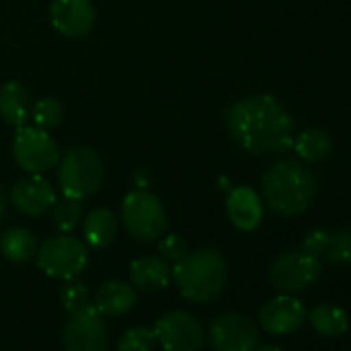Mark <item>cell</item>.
I'll list each match as a JSON object with an SVG mask.
<instances>
[{"instance_id":"cell-1","label":"cell","mask_w":351,"mask_h":351,"mask_svg":"<svg viewBox=\"0 0 351 351\" xmlns=\"http://www.w3.org/2000/svg\"><path fill=\"white\" fill-rule=\"evenodd\" d=\"M226 128L232 141L254 155H277L293 143L291 114L267 93L248 95L226 112Z\"/></svg>"},{"instance_id":"cell-2","label":"cell","mask_w":351,"mask_h":351,"mask_svg":"<svg viewBox=\"0 0 351 351\" xmlns=\"http://www.w3.org/2000/svg\"><path fill=\"white\" fill-rule=\"evenodd\" d=\"M314 197H316L314 176L304 163L295 159L277 161L263 176L261 199L277 215L298 217L312 205Z\"/></svg>"},{"instance_id":"cell-3","label":"cell","mask_w":351,"mask_h":351,"mask_svg":"<svg viewBox=\"0 0 351 351\" xmlns=\"http://www.w3.org/2000/svg\"><path fill=\"white\" fill-rule=\"evenodd\" d=\"M171 277L182 298L207 304L223 291L228 281V263L217 250L199 248L195 252H186L184 258L176 263Z\"/></svg>"},{"instance_id":"cell-4","label":"cell","mask_w":351,"mask_h":351,"mask_svg":"<svg viewBox=\"0 0 351 351\" xmlns=\"http://www.w3.org/2000/svg\"><path fill=\"white\" fill-rule=\"evenodd\" d=\"M106 169L101 157L89 147H75L58 161V189L62 197L83 201L99 193Z\"/></svg>"},{"instance_id":"cell-5","label":"cell","mask_w":351,"mask_h":351,"mask_svg":"<svg viewBox=\"0 0 351 351\" xmlns=\"http://www.w3.org/2000/svg\"><path fill=\"white\" fill-rule=\"evenodd\" d=\"M124 230L141 242L159 240L167 230V213L157 195L149 191H132L120 207Z\"/></svg>"},{"instance_id":"cell-6","label":"cell","mask_w":351,"mask_h":351,"mask_svg":"<svg viewBox=\"0 0 351 351\" xmlns=\"http://www.w3.org/2000/svg\"><path fill=\"white\" fill-rule=\"evenodd\" d=\"M89 263V250L85 242L75 236L60 234L48 238L38 248V267L48 277L75 279Z\"/></svg>"},{"instance_id":"cell-7","label":"cell","mask_w":351,"mask_h":351,"mask_svg":"<svg viewBox=\"0 0 351 351\" xmlns=\"http://www.w3.org/2000/svg\"><path fill=\"white\" fill-rule=\"evenodd\" d=\"M13 157L27 173H46L58 165L60 153L52 134L38 126H19L13 141Z\"/></svg>"},{"instance_id":"cell-8","label":"cell","mask_w":351,"mask_h":351,"mask_svg":"<svg viewBox=\"0 0 351 351\" xmlns=\"http://www.w3.org/2000/svg\"><path fill=\"white\" fill-rule=\"evenodd\" d=\"M108 341L110 335L104 314L93 304L69 312L62 328V343L66 351H106Z\"/></svg>"},{"instance_id":"cell-9","label":"cell","mask_w":351,"mask_h":351,"mask_svg":"<svg viewBox=\"0 0 351 351\" xmlns=\"http://www.w3.org/2000/svg\"><path fill=\"white\" fill-rule=\"evenodd\" d=\"M320 271H322L320 256L300 248L277 256L271 265L269 279L275 289L291 293L310 287L320 277Z\"/></svg>"},{"instance_id":"cell-10","label":"cell","mask_w":351,"mask_h":351,"mask_svg":"<svg viewBox=\"0 0 351 351\" xmlns=\"http://www.w3.org/2000/svg\"><path fill=\"white\" fill-rule=\"evenodd\" d=\"M153 335L163 351H201L205 345V330L201 322L182 310L163 314L155 322Z\"/></svg>"},{"instance_id":"cell-11","label":"cell","mask_w":351,"mask_h":351,"mask_svg":"<svg viewBox=\"0 0 351 351\" xmlns=\"http://www.w3.org/2000/svg\"><path fill=\"white\" fill-rule=\"evenodd\" d=\"M209 343L215 351H254L258 345V328L248 316L230 312L211 322Z\"/></svg>"},{"instance_id":"cell-12","label":"cell","mask_w":351,"mask_h":351,"mask_svg":"<svg viewBox=\"0 0 351 351\" xmlns=\"http://www.w3.org/2000/svg\"><path fill=\"white\" fill-rule=\"evenodd\" d=\"M50 21L64 38H85L95 23V7L91 0H54Z\"/></svg>"},{"instance_id":"cell-13","label":"cell","mask_w":351,"mask_h":351,"mask_svg":"<svg viewBox=\"0 0 351 351\" xmlns=\"http://www.w3.org/2000/svg\"><path fill=\"white\" fill-rule=\"evenodd\" d=\"M13 207L29 217H40L52 209L56 203V193L50 180L44 178V173H29L27 178H21L11 191Z\"/></svg>"},{"instance_id":"cell-14","label":"cell","mask_w":351,"mask_h":351,"mask_svg":"<svg viewBox=\"0 0 351 351\" xmlns=\"http://www.w3.org/2000/svg\"><path fill=\"white\" fill-rule=\"evenodd\" d=\"M304 320H306L304 304L289 293H281V295L269 300L261 308V314H258L261 326L271 335L295 332L304 324Z\"/></svg>"},{"instance_id":"cell-15","label":"cell","mask_w":351,"mask_h":351,"mask_svg":"<svg viewBox=\"0 0 351 351\" xmlns=\"http://www.w3.org/2000/svg\"><path fill=\"white\" fill-rule=\"evenodd\" d=\"M228 217L234 223V228L242 232H254L265 215L263 209V199L258 197L256 191L250 186H236L230 191L228 201H226Z\"/></svg>"},{"instance_id":"cell-16","label":"cell","mask_w":351,"mask_h":351,"mask_svg":"<svg viewBox=\"0 0 351 351\" xmlns=\"http://www.w3.org/2000/svg\"><path fill=\"white\" fill-rule=\"evenodd\" d=\"M34 99L25 85L19 81H7L0 85V118L11 126H25L32 118Z\"/></svg>"},{"instance_id":"cell-17","label":"cell","mask_w":351,"mask_h":351,"mask_svg":"<svg viewBox=\"0 0 351 351\" xmlns=\"http://www.w3.org/2000/svg\"><path fill=\"white\" fill-rule=\"evenodd\" d=\"M171 269L161 256H141L130 265L132 287L141 291H159L169 285Z\"/></svg>"},{"instance_id":"cell-18","label":"cell","mask_w":351,"mask_h":351,"mask_svg":"<svg viewBox=\"0 0 351 351\" xmlns=\"http://www.w3.org/2000/svg\"><path fill=\"white\" fill-rule=\"evenodd\" d=\"M134 287L126 281H106L95 289L93 306L104 316H122L134 306Z\"/></svg>"},{"instance_id":"cell-19","label":"cell","mask_w":351,"mask_h":351,"mask_svg":"<svg viewBox=\"0 0 351 351\" xmlns=\"http://www.w3.org/2000/svg\"><path fill=\"white\" fill-rule=\"evenodd\" d=\"M116 232H118V219L106 207H97V209L89 211L83 221L85 242H87V246L97 248V250L110 246L116 238Z\"/></svg>"},{"instance_id":"cell-20","label":"cell","mask_w":351,"mask_h":351,"mask_svg":"<svg viewBox=\"0 0 351 351\" xmlns=\"http://www.w3.org/2000/svg\"><path fill=\"white\" fill-rule=\"evenodd\" d=\"M295 155L306 161V163H318L324 157L330 155L332 151V141L328 136V132H324L322 128H308L304 132H300L298 136H293L291 143Z\"/></svg>"},{"instance_id":"cell-21","label":"cell","mask_w":351,"mask_h":351,"mask_svg":"<svg viewBox=\"0 0 351 351\" xmlns=\"http://www.w3.org/2000/svg\"><path fill=\"white\" fill-rule=\"evenodd\" d=\"M310 324L322 337H339L349 328V316L339 306L320 304L310 312Z\"/></svg>"},{"instance_id":"cell-22","label":"cell","mask_w":351,"mask_h":351,"mask_svg":"<svg viewBox=\"0 0 351 351\" xmlns=\"http://www.w3.org/2000/svg\"><path fill=\"white\" fill-rule=\"evenodd\" d=\"M0 250L13 263H25L38 252V240L34 232L25 228H13L5 232L3 240H0Z\"/></svg>"},{"instance_id":"cell-23","label":"cell","mask_w":351,"mask_h":351,"mask_svg":"<svg viewBox=\"0 0 351 351\" xmlns=\"http://www.w3.org/2000/svg\"><path fill=\"white\" fill-rule=\"evenodd\" d=\"M62 116H64V108L56 97H42V99L34 101L32 118L38 128L50 130L60 124Z\"/></svg>"},{"instance_id":"cell-24","label":"cell","mask_w":351,"mask_h":351,"mask_svg":"<svg viewBox=\"0 0 351 351\" xmlns=\"http://www.w3.org/2000/svg\"><path fill=\"white\" fill-rule=\"evenodd\" d=\"M81 221V205L75 199H62L52 205V223L62 234H71Z\"/></svg>"},{"instance_id":"cell-25","label":"cell","mask_w":351,"mask_h":351,"mask_svg":"<svg viewBox=\"0 0 351 351\" xmlns=\"http://www.w3.org/2000/svg\"><path fill=\"white\" fill-rule=\"evenodd\" d=\"M155 343V335L147 326H132L128 328L120 341H118V351H151Z\"/></svg>"},{"instance_id":"cell-26","label":"cell","mask_w":351,"mask_h":351,"mask_svg":"<svg viewBox=\"0 0 351 351\" xmlns=\"http://www.w3.org/2000/svg\"><path fill=\"white\" fill-rule=\"evenodd\" d=\"M324 254L330 263H351V228L330 232Z\"/></svg>"},{"instance_id":"cell-27","label":"cell","mask_w":351,"mask_h":351,"mask_svg":"<svg viewBox=\"0 0 351 351\" xmlns=\"http://www.w3.org/2000/svg\"><path fill=\"white\" fill-rule=\"evenodd\" d=\"M60 302L66 308V312H73V310L87 306L89 304L87 285L81 281H75V279H66V283L60 287Z\"/></svg>"},{"instance_id":"cell-28","label":"cell","mask_w":351,"mask_h":351,"mask_svg":"<svg viewBox=\"0 0 351 351\" xmlns=\"http://www.w3.org/2000/svg\"><path fill=\"white\" fill-rule=\"evenodd\" d=\"M159 254H161V258L163 261H167V263H178L180 258H184V254L189 252L186 250V244H184V240L180 238V236H173V234H169V236H161V240H159Z\"/></svg>"},{"instance_id":"cell-29","label":"cell","mask_w":351,"mask_h":351,"mask_svg":"<svg viewBox=\"0 0 351 351\" xmlns=\"http://www.w3.org/2000/svg\"><path fill=\"white\" fill-rule=\"evenodd\" d=\"M328 238H330V232H326V230H312V232L306 234V238L302 242V250L320 256V254H324V250L328 246Z\"/></svg>"},{"instance_id":"cell-30","label":"cell","mask_w":351,"mask_h":351,"mask_svg":"<svg viewBox=\"0 0 351 351\" xmlns=\"http://www.w3.org/2000/svg\"><path fill=\"white\" fill-rule=\"evenodd\" d=\"M5 207H7V201H5V191H3V184H0V217L5 213Z\"/></svg>"},{"instance_id":"cell-31","label":"cell","mask_w":351,"mask_h":351,"mask_svg":"<svg viewBox=\"0 0 351 351\" xmlns=\"http://www.w3.org/2000/svg\"><path fill=\"white\" fill-rule=\"evenodd\" d=\"M254 351H281L277 345H261V347H256Z\"/></svg>"}]
</instances>
